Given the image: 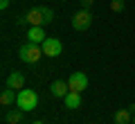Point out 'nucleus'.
Masks as SVG:
<instances>
[{"label":"nucleus","mask_w":135,"mask_h":124,"mask_svg":"<svg viewBox=\"0 0 135 124\" xmlns=\"http://www.w3.org/2000/svg\"><path fill=\"white\" fill-rule=\"evenodd\" d=\"M41 57H45V54H43V45H38V43H29L27 41L25 45L18 48V59L25 63H36Z\"/></svg>","instance_id":"f257e3e1"},{"label":"nucleus","mask_w":135,"mask_h":124,"mask_svg":"<svg viewBox=\"0 0 135 124\" xmlns=\"http://www.w3.org/2000/svg\"><path fill=\"white\" fill-rule=\"evenodd\" d=\"M16 106H18L20 111H34L36 106H38V95H36V90H20L18 97H16Z\"/></svg>","instance_id":"f03ea898"},{"label":"nucleus","mask_w":135,"mask_h":124,"mask_svg":"<svg viewBox=\"0 0 135 124\" xmlns=\"http://www.w3.org/2000/svg\"><path fill=\"white\" fill-rule=\"evenodd\" d=\"M90 25H92V14L88 9H81V11H77V14L72 16V27L77 29V32H86Z\"/></svg>","instance_id":"7ed1b4c3"},{"label":"nucleus","mask_w":135,"mask_h":124,"mask_svg":"<svg viewBox=\"0 0 135 124\" xmlns=\"http://www.w3.org/2000/svg\"><path fill=\"white\" fill-rule=\"evenodd\" d=\"M68 86L72 93H83L88 88V77L86 72H72V75L68 77Z\"/></svg>","instance_id":"20e7f679"},{"label":"nucleus","mask_w":135,"mask_h":124,"mask_svg":"<svg viewBox=\"0 0 135 124\" xmlns=\"http://www.w3.org/2000/svg\"><path fill=\"white\" fill-rule=\"evenodd\" d=\"M41 45H43V54H45V57H59L61 50H63L61 41H59V38H52V36H47Z\"/></svg>","instance_id":"39448f33"},{"label":"nucleus","mask_w":135,"mask_h":124,"mask_svg":"<svg viewBox=\"0 0 135 124\" xmlns=\"http://www.w3.org/2000/svg\"><path fill=\"white\" fill-rule=\"evenodd\" d=\"M25 18H27L29 27H43L45 25V16H43V7H32V9L25 14Z\"/></svg>","instance_id":"423d86ee"},{"label":"nucleus","mask_w":135,"mask_h":124,"mask_svg":"<svg viewBox=\"0 0 135 124\" xmlns=\"http://www.w3.org/2000/svg\"><path fill=\"white\" fill-rule=\"evenodd\" d=\"M25 86V75L18 70H14L9 77H7V88H14V90H23Z\"/></svg>","instance_id":"0eeeda50"},{"label":"nucleus","mask_w":135,"mask_h":124,"mask_svg":"<svg viewBox=\"0 0 135 124\" xmlns=\"http://www.w3.org/2000/svg\"><path fill=\"white\" fill-rule=\"evenodd\" d=\"M45 38H47V36H45L43 27H29L27 29V41H29V43H38L41 45Z\"/></svg>","instance_id":"6e6552de"},{"label":"nucleus","mask_w":135,"mask_h":124,"mask_svg":"<svg viewBox=\"0 0 135 124\" xmlns=\"http://www.w3.org/2000/svg\"><path fill=\"white\" fill-rule=\"evenodd\" d=\"M50 90H52V95H54V97H65V95H68V90H70V86H68V81L56 79L52 86H50Z\"/></svg>","instance_id":"1a4fd4ad"},{"label":"nucleus","mask_w":135,"mask_h":124,"mask_svg":"<svg viewBox=\"0 0 135 124\" xmlns=\"http://www.w3.org/2000/svg\"><path fill=\"white\" fill-rule=\"evenodd\" d=\"M63 99H65V108H79V106H81V93H68L65 97H63Z\"/></svg>","instance_id":"9d476101"},{"label":"nucleus","mask_w":135,"mask_h":124,"mask_svg":"<svg viewBox=\"0 0 135 124\" xmlns=\"http://www.w3.org/2000/svg\"><path fill=\"white\" fill-rule=\"evenodd\" d=\"M23 113H25V111H20V108L7 111V113H5V122L7 124H20V122H23Z\"/></svg>","instance_id":"9b49d317"},{"label":"nucleus","mask_w":135,"mask_h":124,"mask_svg":"<svg viewBox=\"0 0 135 124\" xmlns=\"http://www.w3.org/2000/svg\"><path fill=\"white\" fill-rule=\"evenodd\" d=\"M131 111L128 108H122V111H117L115 113V124H128V122H133V117H131Z\"/></svg>","instance_id":"f8f14e48"},{"label":"nucleus","mask_w":135,"mask_h":124,"mask_svg":"<svg viewBox=\"0 0 135 124\" xmlns=\"http://www.w3.org/2000/svg\"><path fill=\"white\" fill-rule=\"evenodd\" d=\"M16 97L18 95H14V88H7V90H2V95H0V104L2 106H11L16 102Z\"/></svg>","instance_id":"ddd939ff"},{"label":"nucleus","mask_w":135,"mask_h":124,"mask_svg":"<svg viewBox=\"0 0 135 124\" xmlns=\"http://www.w3.org/2000/svg\"><path fill=\"white\" fill-rule=\"evenodd\" d=\"M43 16H45V25H47V23H52V20H54V11L50 9V7H43Z\"/></svg>","instance_id":"4468645a"},{"label":"nucleus","mask_w":135,"mask_h":124,"mask_svg":"<svg viewBox=\"0 0 135 124\" xmlns=\"http://www.w3.org/2000/svg\"><path fill=\"white\" fill-rule=\"evenodd\" d=\"M110 9L113 11H122V9H124V0H113V2H110Z\"/></svg>","instance_id":"2eb2a0df"},{"label":"nucleus","mask_w":135,"mask_h":124,"mask_svg":"<svg viewBox=\"0 0 135 124\" xmlns=\"http://www.w3.org/2000/svg\"><path fill=\"white\" fill-rule=\"evenodd\" d=\"M25 23H27L25 16H16V25H25Z\"/></svg>","instance_id":"dca6fc26"},{"label":"nucleus","mask_w":135,"mask_h":124,"mask_svg":"<svg viewBox=\"0 0 135 124\" xmlns=\"http://www.w3.org/2000/svg\"><path fill=\"white\" fill-rule=\"evenodd\" d=\"M9 2H11V0H0V9H7V7H9Z\"/></svg>","instance_id":"f3484780"},{"label":"nucleus","mask_w":135,"mask_h":124,"mask_svg":"<svg viewBox=\"0 0 135 124\" xmlns=\"http://www.w3.org/2000/svg\"><path fill=\"white\" fill-rule=\"evenodd\" d=\"M92 2H95V0H81V5H83V9H88V7H90Z\"/></svg>","instance_id":"a211bd4d"},{"label":"nucleus","mask_w":135,"mask_h":124,"mask_svg":"<svg viewBox=\"0 0 135 124\" xmlns=\"http://www.w3.org/2000/svg\"><path fill=\"white\" fill-rule=\"evenodd\" d=\"M32 124H43V122H41V120H36V122H32Z\"/></svg>","instance_id":"6ab92c4d"},{"label":"nucleus","mask_w":135,"mask_h":124,"mask_svg":"<svg viewBox=\"0 0 135 124\" xmlns=\"http://www.w3.org/2000/svg\"><path fill=\"white\" fill-rule=\"evenodd\" d=\"M133 124H135V113H133Z\"/></svg>","instance_id":"aec40b11"},{"label":"nucleus","mask_w":135,"mask_h":124,"mask_svg":"<svg viewBox=\"0 0 135 124\" xmlns=\"http://www.w3.org/2000/svg\"><path fill=\"white\" fill-rule=\"evenodd\" d=\"M63 2H65V0H63Z\"/></svg>","instance_id":"412c9836"}]
</instances>
